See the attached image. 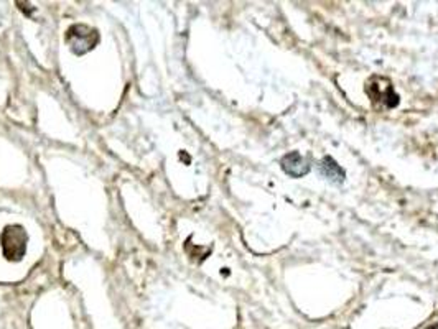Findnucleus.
I'll return each instance as SVG.
<instances>
[{
    "label": "nucleus",
    "mask_w": 438,
    "mask_h": 329,
    "mask_svg": "<svg viewBox=\"0 0 438 329\" xmlns=\"http://www.w3.org/2000/svg\"><path fill=\"white\" fill-rule=\"evenodd\" d=\"M2 247L7 259L20 260L25 254L26 247V236L22 231V227L13 226L6 229V232L2 234Z\"/></svg>",
    "instance_id": "f03ea898"
},
{
    "label": "nucleus",
    "mask_w": 438,
    "mask_h": 329,
    "mask_svg": "<svg viewBox=\"0 0 438 329\" xmlns=\"http://www.w3.org/2000/svg\"><path fill=\"white\" fill-rule=\"evenodd\" d=\"M318 173L322 175L323 178H327L329 183H335V184H341L346 178L345 170H343L341 166L331 159V157H324V159L322 160V163H320L318 166Z\"/></svg>",
    "instance_id": "20e7f679"
},
{
    "label": "nucleus",
    "mask_w": 438,
    "mask_h": 329,
    "mask_svg": "<svg viewBox=\"0 0 438 329\" xmlns=\"http://www.w3.org/2000/svg\"><path fill=\"white\" fill-rule=\"evenodd\" d=\"M280 166H282V170L286 171L288 177H293V178L305 177V175L310 171L308 160H305L299 152L287 153V155L282 159V161H280Z\"/></svg>",
    "instance_id": "7ed1b4c3"
},
{
    "label": "nucleus",
    "mask_w": 438,
    "mask_h": 329,
    "mask_svg": "<svg viewBox=\"0 0 438 329\" xmlns=\"http://www.w3.org/2000/svg\"><path fill=\"white\" fill-rule=\"evenodd\" d=\"M66 42L70 43L71 49L78 55H83V53L89 51V49L94 48V45L99 42V35L94 29H89L86 25H75L68 30L66 35Z\"/></svg>",
    "instance_id": "f257e3e1"
}]
</instances>
